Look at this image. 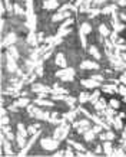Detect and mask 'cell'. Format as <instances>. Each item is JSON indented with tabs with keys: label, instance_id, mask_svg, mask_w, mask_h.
Here are the masks:
<instances>
[{
	"label": "cell",
	"instance_id": "6da1fadb",
	"mask_svg": "<svg viewBox=\"0 0 126 157\" xmlns=\"http://www.w3.org/2000/svg\"><path fill=\"white\" fill-rule=\"evenodd\" d=\"M59 144H60V140H57V138H42L40 140V146H42L43 150H46V151H53V150H56L59 147Z\"/></svg>",
	"mask_w": 126,
	"mask_h": 157
},
{
	"label": "cell",
	"instance_id": "7a4b0ae2",
	"mask_svg": "<svg viewBox=\"0 0 126 157\" xmlns=\"http://www.w3.org/2000/svg\"><path fill=\"white\" fill-rule=\"evenodd\" d=\"M70 131V125L69 124H66V123H62L59 127H57L55 131H53V137L57 138V140H65L66 137H67V134H69Z\"/></svg>",
	"mask_w": 126,
	"mask_h": 157
},
{
	"label": "cell",
	"instance_id": "3957f363",
	"mask_svg": "<svg viewBox=\"0 0 126 157\" xmlns=\"http://www.w3.org/2000/svg\"><path fill=\"white\" fill-rule=\"evenodd\" d=\"M56 76L62 78V81H72L73 78H75V69H72V68H63L60 71L56 72Z\"/></svg>",
	"mask_w": 126,
	"mask_h": 157
},
{
	"label": "cell",
	"instance_id": "277c9868",
	"mask_svg": "<svg viewBox=\"0 0 126 157\" xmlns=\"http://www.w3.org/2000/svg\"><path fill=\"white\" fill-rule=\"evenodd\" d=\"M40 131H42V130H40ZM40 131H38L36 134H33L32 138H30V140H29L27 143H26V146H24V147L22 148V150H20L19 156H26V154H27V151L30 150V148H32V146L34 144V141H36V140L39 138V136H40Z\"/></svg>",
	"mask_w": 126,
	"mask_h": 157
},
{
	"label": "cell",
	"instance_id": "5b68a950",
	"mask_svg": "<svg viewBox=\"0 0 126 157\" xmlns=\"http://www.w3.org/2000/svg\"><path fill=\"white\" fill-rule=\"evenodd\" d=\"M80 84H82L86 90H96V88L100 86V82L96 81V79H93V78H90V79H82Z\"/></svg>",
	"mask_w": 126,
	"mask_h": 157
},
{
	"label": "cell",
	"instance_id": "8992f818",
	"mask_svg": "<svg viewBox=\"0 0 126 157\" xmlns=\"http://www.w3.org/2000/svg\"><path fill=\"white\" fill-rule=\"evenodd\" d=\"M2 146H3V150H5L7 156H13L14 154L13 150H12V146H10V140L5 138V134H2Z\"/></svg>",
	"mask_w": 126,
	"mask_h": 157
},
{
	"label": "cell",
	"instance_id": "52a82bcc",
	"mask_svg": "<svg viewBox=\"0 0 126 157\" xmlns=\"http://www.w3.org/2000/svg\"><path fill=\"white\" fill-rule=\"evenodd\" d=\"M6 68H7V71L9 72L17 71V63H16V59H14L13 56H10V55H7V63H6Z\"/></svg>",
	"mask_w": 126,
	"mask_h": 157
},
{
	"label": "cell",
	"instance_id": "ba28073f",
	"mask_svg": "<svg viewBox=\"0 0 126 157\" xmlns=\"http://www.w3.org/2000/svg\"><path fill=\"white\" fill-rule=\"evenodd\" d=\"M80 68L82 69H99V63L98 62H93V61H83L80 63Z\"/></svg>",
	"mask_w": 126,
	"mask_h": 157
},
{
	"label": "cell",
	"instance_id": "9c48e42d",
	"mask_svg": "<svg viewBox=\"0 0 126 157\" xmlns=\"http://www.w3.org/2000/svg\"><path fill=\"white\" fill-rule=\"evenodd\" d=\"M70 12H59L57 14H53L52 16V22H59V20H65L70 17Z\"/></svg>",
	"mask_w": 126,
	"mask_h": 157
},
{
	"label": "cell",
	"instance_id": "30bf717a",
	"mask_svg": "<svg viewBox=\"0 0 126 157\" xmlns=\"http://www.w3.org/2000/svg\"><path fill=\"white\" fill-rule=\"evenodd\" d=\"M55 62H56V65L57 67H60V68H66L67 67V61H66V56L63 55V53H57L56 58H55Z\"/></svg>",
	"mask_w": 126,
	"mask_h": 157
},
{
	"label": "cell",
	"instance_id": "8fae6325",
	"mask_svg": "<svg viewBox=\"0 0 126 157\" xmlns=\"http://www.w3.org/2000/svg\"><path fill=\"white\" fill-rule=\"evenodd\" d=\"M16 40H17V36L14 33H9V35H6V38L2 45H3V46H12L13 43H16Z\"/></svg>",
	"mask_w": 126,
	"mask_h": 157
},
{
	"label": "cell",
	"instance_id": "7c38bea8",
	"mask_svg": "<svg viewBox=\"0 0 126 157\" xmlns=\"http://www.w3.org/2000/svg\"><path fill=\"white\" fill-rule=\"evenodd\" d=\"M57 7H59L57 0H45V2H43V9L53 10V9H57Z\"/></svg>",
	"mask_w": 126,
	"mask_h": 157
},
{
	"label": "cell",
	"instance_id": "4fadbf2b",
	"mask_svg": "<svg viewBox=\"0 0 126 157\" xmlns=\"http://www.w3.org/2000/svg\"><path fill=\"white\" fill-rule=\"evenodd\" d=\"M102 146H103V154H106V156H112L113 154L112 141H110V140H107V141H105Z\"/></svg>",
	"mask_w": 126,
	"mask_h": 157
},
{
	"label": "cell",
	"instance_id": "5bb4252c",
	"mask_svg": "<svg viewBox=\"0 0 126 157\" xmlns=\"http://www.w3.org/2000/svg\"><path fill=\"white\" fill-rule=\"evenodd\" d=\"M93 105H95V109H96L98 113H103V111L106 109V101L103 100V98H99Z\"/></svg>",
	"mask_w": 126,
	"mask_h": 157
},
{
	"label": "cell",
	"instance_id": "9a60e30c",
	"mask_svg": "<svg viewBox=\"0 0 126 157\" xmlns=\"http://www.w3.org/2000/svg\"><path fill=\"white\" fill-rule=\"evenodd\" d=\"M32 90L34 91V92H52V88H47V86H45L43 84H34V85L32 86Z\"/></svg>",
	"mask_w": 126,
	"mask_h": 157
},
{
	"label": "cell",
	"instance_id": "2e32d148",
	"mask_svg": "<svg viewBox=\"0 0 126 157\" xmlns=\"http://www.w3.org/2000/svg\"><path fill=\"white\" fill-rule=\"evenodd\" d=\"M26 143H27V141H26V137H24V136H22V134H19V133L16 134V144H17V147H19L20 150L26 146Z\"/></svg>",
	"mask_w": 126,
	"mask_h": 157
},
{
	"label": "cell",
	"instance_id": "e0dca14e",
	"mask_svg": "<svg viewBox=\"0 0 126 157\" xmlns=\"http://www.w3.org/2000/svg\"><path fill=\"white\" fill-rule=\"evenodd\" d=\"M95 136H96V133H95L93 130H86L83 133V138H85V141H88V143H90V141H93L95 140Z\"/></svg>",
	"mask_w": 126,
	"mask_h": 157
},
{
	"label": "cell",
	"instance_id": "ac0fdd59",
	"mask_svg": "<svg viewBox=\"0 0 126 157\" xmlns=\"http://www.w3.org/2000/svg\"><path fill=\"white\" fill-rule=\"evenodd\" d=\"M102 90L103 92H109V94H115V92H117V86L116 84H105V85L102 86Z\"/></svg>",
	"mask_w": 126,
	"mask_h": 157
},
{
	"label": "cell",
	"instance_id": "d6986e66",
	"mask_svg": "<svg viewBox=\"0 0 126 157\" xmlns=\"http://www.w3.org/2000/svg\"><path fill=\"white\" fill-rule=\"evenodd\" d=\"M67 144L72 146V147L75 148V150H77V151H85V150H86L85 146H82V144L77 143V141H75V140H67Z\"/></svg>",
	"mask_w": 126,
	"mask_h": 157
},
{
	"label": "cell",
	"instance_id": "ffe728a7",
	"mask_svg": "<svg viewBox=\"0 0 126 157\" xmlns=\"http://www.w3.org/2000/svg\"><path fill=\"white\" fill-rule=\"evenodd\" d=\"M34 105H40V107H55V104H53V102L46 101L45 98H38V100L34 101Z\"/></svg>",
	"mask_w": 126,
	"mask_h": 157
},
{
	"label": "cell",
	"instance_id": "44dd1931",
	"mask_svg": "<svg viewBox=\"0 0 126 157\" xmlns=\"http://www.w3.org/2000/svg\"><path fill=\"white\" fill-rule=\"evenodd\" d=\"M112 125H113V128H115V130H122V128H123V124H122V118L119 117V115L113 117V123H112Z\"/></svg>",
	"mask_w": 126,
	"mask_h": 157
},
{
	"label": "cell",
	"instance_id": "7402d4cb",
	"mask_svg": "<svg viewBox=\"0 0 126 157\" xmlns=\"http://www.w3.org/2000/svg\"><path fill=\"white\" fill-rule=\"evenodd\" d=\"M99 98H100V91H99L98 88H96V90H95L93 92L90 94V98H89V102H90V104H95V102H96V101H98Z\"/></svg>",
	"mask_w": 126,
	"mask_h": 157
},
{
	"label": "cell",
	"instance_id": "603a6c76",
	"mask_svg": "<svg viewBox=\"0 0 126 157\" xmlns=\"http://www.w3.org/2000/svg\"><path fill=\"white\" fill-rule=\"evenodd\" d=\"M99 33H100V36H103V38H107V36L110 35V30H109V28H107L106 25H100V26H99Z\"/></svg>",
	"mask_w": 126,
	"mask_h": 157
},
{
	"label": "cell",
	"instance_id": "cb8c5ba5",
	"mask_svg": "<svg viewBox=\"0 0 126 157\" xmlns=\"http://www.w3.org/2000/svg\"><path fill=\"white\" fill-rule=\"evenodd\" d=\"M73 127H75V128H88L89 121L88 120H80L77 123H73Z\"/></svg>",
	"mask_w": 126,
	"mask_h": 157
},
{
	"label": "cell",
	"instance_id": "d4e9b609",
	"mask_svg": "<svg viewBox=\"0 0 126 157\" xmlns=\"http://www.w3.org/2000/svg\"><path fill=\"white\" fill-rule=\"evenodd\" d=\"M79 30H80V32H83L85 35H88V33H90V32H92V26H90V23H88V22H83Z\"/></svg>",
	"mask_w": 126,
	"mask_h": 157
},
{
	"label": "cell",
	"instance_id": "484cf974",
	"mask_svg": "<svg viewBox=\"0 0 126 157\" xmlns=\"http://www.w3.org/2000/svg\"><path fill=\"white\" fill-rule=\"evenodd\" d=\"M89 53H90L95 59H98V61L100 59V52H99V49L96 48V46H90V48H89Z\"/></svg>",
	"mask_w": 126,
	"mask_h": 157
},
{
	"label": "cell",
	"instance_id": "4316f807",
	"mask_svg": "<svg viewBox=\"0 0 126 157\" xmlns=\"http://www.w3.org/2000/svg\"><path fill=\"white\" fill-rule=\"evenodd\" d=\"M7 55H10V56H13L14 59H17L19 58V51H17V48L16 46H9V51H7Z\"/></svg>",
	"mask_w": 126,
	"mask_h": 157
},
{
	"label": "cell",
	"instance_id": "83f0119b",
	"mask_svg": "<svg viewBox=\"0 0 126 157\" xmlns=\"http://www.w3.org/2000/svg\"><path fill=\"white\" fill-rule=\"evenodd\" d=\"M29 102H30L29 98H20V100H17L14 102V107H27Z\"/></svg>",
	"mask_w": 126,
	"mask_h": 157
},
{
	"label": "cell",
	"instance_id": "f1b7e54d",
	"mask_svg": "<svg viewBox=\"0 0 126 157\" xmlns=\"http://www.w3.org/2000/svg\"><path fill=\"white\" fill-rule=\"evenodd\" d=\"M17 133L22 134V136H24V137H27V136H29V130L26 128L22 123H19V124H17Z\"/></svg>",
	"mask_w": 126,
	"mask_h": 157
},
{
	"label": "cell",
	"instance_id": "f546056e",
	"mask_svg": "<svg viewBox=\"0 0 126 157\" xmlns=\"http://www.w3.org/2000/svg\"><path fill=\"white\" fill-rule=\"evenodd\" d=\"M39 42V38H36V35H34V32H30L27 36V43H30V45H36V43Z\"/></svg>",
	"mask_w": 126,
	"mask_h": 157
},
{
	"label": "cell",
	"instance_id": "4dcf8cb0",
	"mask_svg": "<svg viewBox=\"0 0 126 157\" xmlns=\"http://www.w3.org/2000/svg\"><path fill=\"white\" fill-rule=\"evenodd\" d=\"M112 156H116V157L126 156V148H123V147H119V148H113V154H112Z\"/></svg>",
	"mask_w": 126,
	"mask_h": 157
},
{
	"label": "cell",
	"instance_id": "1f68e13d",
	"mask_svg": "<svg viewBox=\"0 0 126 157\" xmlns=\"http://www.w3.org/2000/svg\"><path fill=\"white\" fill-rule=\"evenodd\" d=\"M89 98H90V94H88V92H80V94H79V102H80V104L88 102Z\"/></svg>",
	"mask_w": 126,
	"mask_h": 157
},
{
	"label": "cell",
	"instance_id": "d6a6232c",
	"mask_svg": "<svg viewBox=\"0 0 126 157\" xmlns=\"http://www.w3.org/2000/svg\"><path fill=\"white\" fill-rule=\"evenodd\" d=\"M63 118L69 120V121H73V120L76 118V111H75V109H72V111H69V113L63 114Z\"/></svg>",
	"mask_w": 126,
	"mask_h": 157
},
{
	"label": "cell",
	"instance_id": "836d02e7",
	"mask_svg": "<svg viewBox=\"0 0 126 157\" xmlns=\"http://www.w3.org/2000/svg\"><path fill=\"white\" fill-rule=\"evenodd\" d=\"M109 107H112V108L117 109L119 107H121V101L116 100V98H110V100H109Z\"/></svg>",
	"mask_w": 126,
	"mask_h": 157
},
{
	"label": "cell",
	"instance_id": "e575fe53",
	"mask_svg": "<svg viewBox=\"0 0 126 157\" xmlns=\"http://www.w3.org/2000/svg\"><path fill=\"white\" fill-rule=\"evenodd\" d=\"M39 127H40L39 124H36V125H29V127H27L29 136H33V134H36L38 131H40V130H39Z\"/></svg>",
	"mask_w": 126,
	"mask_h": 157
},
{
	"label": "cell",
	"instance_id": "d590c367",
	"mask_svg": "<svg viewBox=\"0 0 126 157\" xmlns=\"http://www.w3.org/2000/svg\"><path fill=\"white\" fill-rule=\"evenodd\" d=\"M115 10H116V6L112 5V6H106L105 9L102 10L103 14H107V13H115Z\"/></svg>",
	"mask_w": 126,
	"mask_h": 157
},
{
	"label": "cell",
	"instance_id": "8d00e7d4",
	"mask_svg": "<svg viewBox=\"0 0 126 157\" xmlns=\"http://www.w3.org/2000/svg\"><path fill=\"white\" fill-rule=\"evenodd\" d=\"M117 94L122 97H125L126 95V85L125 84H121V85L117 86Z\"/></svg>",
	"mask_w": 126,
	"mask_h": 157
},
{
	"label": "cell",
	"instance_id": "74e56055",
	"mask_svg": "<svg viewBox=\"0 0 126 157\" xmlns=\"http://www.w3.org/2000/svg\"><path fill=\"white\" fill-rule=\"evenodd\" d=\"M115 137H116V136H115V133H113L112 130H107L106 134H105V138H106V140H110V141L115 140Z\"/></svg>",
	"mask_w": 126,
	"mask_h": 157
},
{
	"label": "cell",
	"instance_id": "f35d334b",
	"mask_svg": "<svg viewBox=\"0 0 126 157\" xmlns=\"http://www.w3.org/2000/svg\"><path fill=\"white\" fill-rule=\"evenodd\" d=\"M13 9H14V13H16V14H19V16H22V14H24V12H23V10H22V7H20V6L17 5V3L14 5V7H13Z\"/></svg>",
	"mask_w": 126,
	"mask_h": 157
},
{
	"label": "cell",
	"instance_id": "ab89813d",
	"mask_svg": "<svg viewBox=\"0 0 126 157\" xmlns=\"http://www.w3.org/2000/svg\"><path fill=\"white\" fill-rule=\"evenodd\" d=\"M79 36H80V42H82V46H83V48H86V35H85L83 32H80V30H79Z\"/></svg>",
	"mask_w": 126,
	"mask_h": 157
},
{
	"label": "cell",
	"instance_id": "60d3db41",
	"mask_svg": "<svg viewBox=\"0 0 126 157\" xmlns=\"http://www.w3.org/2000/svg\"><path fill=\"white\" fill-rule=\"evenodd\" d=\"M99 13H102V10H99V9L90 10V9H89V16H90V17H95V16H98Z\"/></svg>",
	"mask_w": 126,
	"mask_h": 157
},
{
	"label": "cell",
	"instance_id": "b9f144b4",
	"mask_svg": "<svg viewBox=\"0 0 126 157\" xmlns=\"http://www.w3.org/2000/svg\"><path fill=\"white\" fill-rule=\"evenodd\" d=\"M3 134H6V138H7V140H10V141L16 140V136H14L13 133H10V130H9V131H6V133H3Z\"/></svg>",
	"mask_w": 126,
	"mask_h": 157
},
{
	"label": "cell",
	"instance_id": "7bdbcfd3",
	"mask_svg": "<svg viewBox=\"0 0 126 157\" xmlns=\"http://www.w3.org/2000/svg\"><path fill=\"white\" fill-rule=\"evenodd\" d=\"M65 156H75V151H73V147L69 146V147L65 150Z\"/></svg>",
	"mask_w": 126,
	"mask_h": 157
},
{
	"label": "cell",
	"instance_id": "ee69618b",
	"mask_svg": "<svg viewBox=\"0 0 126 157\" xmlns=\"http://www.w3.org/2000/svg\"><path fill=\"white\" fill-rule=\"evenodd\" d=\"M65 101L69 104V107H72V108H73V105H75V98H73V97H66Z\"/></svg>",
	"mask_w": 126,
	"mask_h": 157
},
{
	"label": "cell",
	"instance_id": "f6af8a7d",
	"mask_svg": "<svg viewBox=\"0 0 126 157\" xmlns=\"http://www.w3.org/2000/svg\"><path fill=\"white\" fill-rule=\"evenodd\" d=\"M90 78H93V79H96V81H99V82H102L105 78H103V75H100V74H95V75H92Z\"/></svg>",
	"mask_w": 126,
	"mask_h": 157
},
{
	"label": "cell",
	"instance_id": "bcb514c9",
	"mask_svg": "<svg viewBox=\"0 0 126 157\" xmlns=\"http://www.w3.org/2000/svg\"><path fill=\"white\" fill-rule=\"evenodd\" d=\"M9 117H7V115H2V125H7V124H9Z\"/></svg>",
	"mask_w": 126,
	"mask_h": 157
},
{
	"label": "cell",
	"instance_id": "7dc6e473",
	"mask_svg": "<svg viewBox=\"0 0 126 157\" xmlns=\"http://www.w3.org/2000/svg\"><path fill=\"white\" fill-rule=\"evenodd\" d=\"M102 128H103L102 125H99V124H96V125H95V127H93V128H92V130H93V131H95V133H96V134H99V133H100V130H102Z\"/></svg>",
	"mask_w": 126,
	"mask_h": 157
},
{
	"label": "cell",
	"instance_id": "c3c4849f",
	"mask_svg": "<svg viewBox=\"0 0 126 157\" xmlns=\"http://www.w3.org/2000/svg\"><path fill=\"white\" fill-rule=\"evenodd\" d=\"M95 153H96V154H100V153H103V146H98V147L95 148Z\"/></svg>",
	"mask_w": 126,
	"mask_h": 157
},
{
	"label": "cell",
	"instance_id": "681fc988",
	"mask_svg": "<svg viewBox=\"0 0 126 157\" xmlns=\"http://www.w3.org/2000/svg\"><path fill=\"white\" fill-rule=\"evenodd\" d=\"M6 3V7H7V10H9L10 13H12V6H10V0H5Z\"/></svg>",
	"mask_w": 126,
	"mask_h": 157
},
{
	"label": "cell",
	"instance_id": "f907efd6",
	"mask_svg": "<svg viewBox=\"0 0 126 157\" xmlns=\"http://www.w3.org/2000/svg\"><path fill=\"white\" fill-rule=\"evenodd\" d=\"M47 92H39V98H46Z\"/></svg>",
	"mask_w": 126,
	"mask_h": 157
},
{
	"label": "cell",
	"instance_id": "816d5d0a",
	"mask_svg": "<svg viewBox=\"0 0 126 157\" xmlns=\"http://www.w3.org/2000/svg\"><path fill=\"white\" fill-rule=\"evenodd\" d=\"M53 156H56V157H59V156H65V151H56Z\"/></svg>",
	"mask_w": 126,
	"mask_h": 157
},
{
	"label": "cell",
	"instance_id": "f5cc1de1",
	"mask_svg": "<svg viewBox=\"0 0 126 157\" xmlns=\"http://www.w3.org/2000/svg\"><path fill=\"white\" fill-rule=\"evenodd\" d=\"M121 82L126 85V75H122V76H121Z\"/></svg>",
	"mask_w": 126,
	"mask_h": 157
},
{
	"label": "cell",
	"instance_id": "db71d44e",
	"mask_svg": "<svg viewBox=\"0 0 126 157\" xmlns=\"http://www.w3.org/2000/svg\"><path fill=\"white\" fill-rule=\"evenodd\" d=\"M121 56H122V59H123V62H125V65H126V53H122Z\"/></svg>",
	"mask_w": 126,
	"mask_h": 157
},
{
	"label": "cell",
	"instance_id": "11a10c76",
	"mask_svg": "<svg viewBox=\"0 0 126 157\" xmlns=\"http://www.w3.org/2000/svg\"><path fill=\"white\" fill-rule=\"evenodd\" d=\"M2 115H6V108L5 107H2Z\"/></svg>",
	"mask_w": 126,
	"mask_h": 157
},
{
	"label": "cell",
	"instance_id": "9f6ffc18",
	"mask_svg": "<svg viewBox=\"0 0 126 157\" xmlns=\"http://www.w3.org/2000/svg\"><path fill=\"white\" fill-rule=\"evenodd\" d=\"M117 115H119V117H121V118H125V113H119V114H117Z\"/></svg>",
	"mask_w": 126,
	"mask_h": 157
},
{
	"label": "cell",
	"instance_id": "6f0895ef",
	"mask_svg": "<svg viewBox=\"0 0 126 157\" xmlns=\"http://www.w3.org/2000/svg\"><path fill=\"white\" fill-rule=\"evenodd\" d=\"M2 14H5V3H2Z\"/></svg>",
	"mask_w": 126,
	"mask_h": 157
},
{
	"label": "cell",
	"instance_id": "680465c9",
	"mask_svg": "<svg viewBox=\"0 0 126 157\" xmlns=\"http://www.w3.org/2000/svg\"><path fill=\"white\" fill-rule=\"evenodd\" d=\"M123 101H125V104H126V95H125V97H123Z\"/></svg>",
	"mask_w": 126,
	"mask_h": 157
},
{
	"label": "cell",
	"instance_id": "91938a15",
	"mask_svg": "<svg viewBox=\"0 0 126 157\" xmlns=\"http://www.w3.org/2000/svg\"><path fill=\"white\" fill-rule=\"evenodd\" d=\"M123 130H126V125H125V127H123Z\"/></svg>",
	"mask_w": 126,
	"mask_h": 157
}]
</instances>
